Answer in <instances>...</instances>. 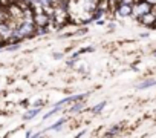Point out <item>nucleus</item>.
Masks as SVG:
<instances>
[{
    "mask_svg": "<svg viewBox=\"0 0 156 138\" xmlns=\"http://www.w3.org/2000/svg\"><path fill=\"white\" fill-rule=\"evenodd\" d=\"M17 29H19V34H20L22 40H23V38H31V37L37 35V34H35V31H37V26H35V23L22 22V23L17 26Z\"/></svg>",
    "mask_w": 156,
    "mask_h": 138,
    "instance_id": "f257e3e1",
    "label": "nucleus"
},
{
    "mask_svg": "<svg viewBox=\"0 0 156 138\" xmlns=\"http://www.w3.org/2000/svg\"><path fill=\"white\" fill-rule=\"evenodd\" d=\"M151 9H153V6H151L148 2H145V0H138V2H135V5H133V13H132V16H133L135 19H139L141 16L150 13Z\"/></svg>",
    "mask_w": 156,
    "mask_h": 138,
    "instance_id": "f03ea898",
    "label": "nucleus"
},
{
    "mask_svg": "<svg viewBox=\"0 0 156 138\" xmlns=\"http://www.w3.org/2000/svg\"><path fill=\"white\" fill-rule=\"evenodd\" d=\"M113 13H115V16L119 19H122V17H130L132 16V13H133V5H127V3H118L116 6H115V9H113Z\"/></svg>",
    "mask_w": 156,
    "mask_h": 138,
    "instance_id": "7ed1b4c3",
    "label": "nucleus"
},
{
    "mask_svg": "<svg viewBox=\"0 0 156 138\" xmlns=\"http://www.w3.org/2000/svg\"><path fill=\"white\" fill-rule=\"evenodd\" d=\"M138 22H139L141 25L147 26V28H153V26H156V13L150 11V13L141 16V17L138 19Z\"/></svg>",
    "mask_w": 156,
    "mask_h": 138,
    "instance_id": "20e7f679",
    "label": "nucleus"
},
{
    "mask_svg": "<svg viewBox=\"0 0 156 138\" xmlns=\"http://www.w3.org/2000/svg\"><path fill=\"white\" fill-rule=\"evenodd\" d=\"M87 95H89V94H75V95H70V97H66V98L57 101L55 106H63L64 103H76V101H81V100H84Z\"/></svg>",
    "mask_w": 156,
    "mask_h": 138,
    "instance_id": "39448f33",
    "label": "nucleus"
},
{
    "mask_svg": "<svg viewBox=\"0 0 156 138\" xmlns=\"http://www.w3.org/2000/svg\"><path fill=\"white\" fill-rule=\"evenodd\" d=\"M9 20V13H8V6H2L0 5V23H5Z\"/></svg>",
    "mask_w": 156,
    "mask_h": 138,
    "instance_id": "423d86ee",
    "label": "nucleus"
},
{
    "mask_svg": "<svg viewBox=\"0 0 156 138\" xmlns=\"http://www.w3.org/2000/svg\"><path fill=\"white\" fill-rule=\"evenodd\" d=\"M40 109H41V107H34V109L28 111V112L23 115V120H32L34 117H37V115L40 114Z\"/></svg>",
    "mask_w": 156,
    "mask_h": 138,
    "instance_id": "0eeeda50",
    "label": "nucleus"
},
{
    "mask_svg": "<svg viewBox=\"0 0 156 138\" xmlns=\"http://www.w3.org/2000/svg\"><path fill=\"white\" fill-rule=\"evenodd\" d=\"M151 86H156V80H154V78L144 80L142 83H139V85H138V89H147V88H151Z\"/></svg>",
    "mask_w": 156,
    "mask_h": 138,
    "instance_id": "6e6552de",
    "label": "nucleus"
},
{
    "mask_svg": "<svg viewBox=\"0 0 156 138\" xmlns=\"http://www.w3.org/2000/svg\"><path fill=\"white\" fill-rule=\"evenodd\" d=\"M66 123V118H61V120H58L57 123H54L52 126H49L48 127V130H58V129H61L63 127V124Z\"/></svg>",
    "mask_w": 156,
    "mask_h": 138,
    "instance_id": "1a4fd4ad",
    "label": "nucleus"
},
{
    "mask_svg": "<svg viewBox=\"0 0 156 138\" xmlns=\"http://www.w3.org/2000/svg\"><path fill=\"white\" fill-rule=\"evenodd\" d=\"M81 109H84V103L76 101V104H73V106L70 107V112H72V114H76V112H80Z\"/></svg>",
    "mask_w": 156,
    "mask_h": 138,
    "instance_id": "9d476101",
    "label": "nucleus"
},
{
    "mask_svg": "<svg viewBox=\"0 0 156 138\" xmlns=\"http://www.w3.org/2000/svg\"><path fill=\"white\" fill-rule=\"evenodd\" d=\"M48 32H49V26H37V31H35L37 35H44Z\"/></svg>",
    "mask_w": 156,
    "mask_h": 138,
    "instance_id": "9b49d317",
    "label": "nucleus"
},
{
    "mask_svg": "<svg viewBox=\"0 0 156 138\" xmlns=\"http://www.w3.org/2000/svg\"><path fill=\"white\" fill-rule=\"evenodd\" d=\"M119 132H121V126H119V124H116V126H113V127L107 132V135H109V136H113V135H118Z\"/></svg>",
    "mask_w": 156,
    "mask_h": 138,
    "instance_id": "f8f14e48",
    "label": "nucleus"
},
{
    "mask_svg": "<svg viewBox=\"0 0 156 138\" xmlns=\"http://www.w3.org/2000/svg\"><path fill=\"white\" fill-rule=\"evenodd\" d=\"M106 104H107L106 101H101V103H98L97 106H94V109H92V111H94L95 114H100V112H101V111L106 107Z\"/></svg>",
    "mask_w": 156,
    "mask_h": 138,
    "instance_id": "ddd939ff",
    "label": "nucleus"
},
{
    "mask_svg": "<svg viewBox=\"0 0 156 138\" xmlns=\"http://www.w3.org/2000/svg\"><path fill=\"white\" fill-rule=\"evenodd\" d=\"M60 109H61V106H55V107H54V109H51V111H49V112H48V114H46V115H44V117H43V120H48V118H49V117H52V115H54V114H57V112H58V111H60Z\"/></svg>",
    "mask_w": 156,
    "mask_h": 138,
    "instance_id": "4468645a",
    "label": "nucleus"
},
{
    "mask_svg": "<svg viewBox=\"0 0 156 138\" xmlns=\"http://www.w3.org/2000/svg\"><path fill=\"white\" fill-rule=\"evenodd\" d=\"M20 48V43L17 42V43H12V45H6L5 46V49L6 51H16V49H19Z\"/></svg>",
    "mask_w": 156,
    "mask_h": 138,
    "instance_id": "2eb2a0df",
    "label": "nucleus"
},
{
    "mask_svg": "<svg viewBox=\"0 0 156 138\" xmlns=\"http://www.w3.org/2000/svg\"><path fill=\"white\" fill-rule=\"evenodd\" d=\"M118 2H119V0H109V6H110V9H115V6L118 5Z\"/></svg>",
    "mask_w": 156,
    "mask_h": 138,
    "instance_id": "dca6fc26",
    "label": "nucleus"
},
{
    "mask_svg": "<svg viewBox=\"0 0 156 138\" xmlns=\"http://www.w3.org/2000/svg\"><path fill=\"white\" fill-rule=\"evenodd\" d=\"M119 2H121V3H127V5H135L136 0H119ZM119 2H118V3H119Z\"/></svg>",
    "mask_w": 156,
    "mask_h": 138,
    "instance_id": "f3484780",
    "label": "nucleus"
},
{
    "mask_svg": "<svg viewBox=\"0 0 156 138\" xmlns=\"http://www.w3.org/2000/svg\"><path fill=\"white\" fill-rule=\"evenodd\" d=\"M54 58H55V60H58V58H63V54H61V52H55V54H54Z\"/></svg>",
    "mask_w": 156,
    "mask_h": 138,
    "instance_id": "a211bd4d",
    "label": "nucleus"
},
{
    "mask_svg": "<svg viewBox=\"0 0 156 138\" xmlns=\"http://www.w3.org/2000/svg\"><path fill=\"white\" fill-rule=\"evenodd\" d=\"M41 106H43V103H41L40 100H37V101L34 103V107H41Z\"/></svg>",
    "mask_w": 156,
    "mask_h": 138,
    "instance_id": "6ab92c4d",
    "label": "nucleus"
},
{
    "mask_svg": "<svg viewBox=\"0 0 156 138\" xmlns=\"http://www.w3.org/2000/svg\"><path fill=\"white\" fill-rule=\"evenodd\" d=\"M145 2H148L151 6H154V5H156V0H145Z\"/></svg>",
    "mask_w": 156,
    "mask_h": 138,
    "instance_id": "aec40b11",
    "label": "nucleus"
},
{
    "mask_svg": "<svg viewBox=\"0 0 156 138\" xmlns=\"http://www.w3.org/2000/svg\"><path fill=\"white\" fill-rule=\"evenodd\" d=\"M98 2H107V0H98Z\"/></svg>",
    "mask_w": 156,
    "mask_h": 138,
    "instance_id": "412c9836",
    "label": "nucleus"
},
{
    "mask_svg": "<svg viewBox=\"0 0 156 138\" xmlns=\"http://www.w3.org/2000/svg\"><path fill=\"white\" fill-rule=\"evenodd\" d=\"M153 55H156V51H154V52H153Z\"/></svg>",
    "mask_w": 156,
    "mask_h": 138,
    "instance_id": "4be33fe9",
    "label": "nucleus"
},
{
    "mask_svg": "<svg viewBox=\"0 0 156 138\" xmlns=\"http://www.w3.org/2000/svg\"><path fill=\"white\" fill-rule=\"evenodd\" d=\"M136 2H138V0H136Z\"/></svg>",
    "mask_w": 156,
    "mask_h": 138,
    "instance_id": "5701e85b",
    "label": "nucleus"
}]
</instances>
